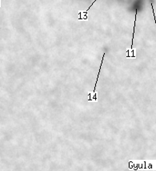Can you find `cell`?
<instances>
[{
    "label": "cell",
    "mask_w": 156,
    "mask_h": 171,
    "mask_svg": "<svg viewBox=\"0 0 156 171\" xmlns=\"http://www.w3.org/2000/svg\"><path fill=\"white\" fill-rule=\"evenodd\" d=\"M95 2H96V0H95V1H94V2H92V4L90 5V7H88V9H87V10H86V11H84L83 13V12H82V13H81V12H79V15H80V14H83V15H84V16H83V19H82V20H86V19H87V16H86V15H87V12H88V11H89V10H90V7H92L93 5L95 4Z\"/></svg>",
    "instance_id": "cell-1"
}]
</instances>
